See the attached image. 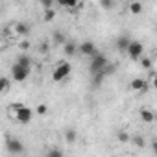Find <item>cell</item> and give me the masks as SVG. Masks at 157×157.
Wrapping results in <instances>:
<instances>
[{
  "label": "cell",
  "instance_id": "obj_15",
  "mask_svg": "<svg viewBox=\"0 0 157 157\" xmlns=\"http://www.w3.org/2000/svg\"><path fill=\"white\" fill-rule=\"evenodd\" d=\"M76 139H78V133H76V129L68 128V129L65 131V140H67L68 144H74V142H76Z\"/></svg>",
  "mask_w": 157,
  "mask_h": 157
},
{
  "label": "cell",
  "instance_id": "obj_7",
  "mask_svg": "<svg viewBox=\"0 0 157 157\" xmlns=\"http://www.w3.org/2000/svg\"><path fill=\"white\" fill-rule=\"evenodd\" d=\"M80 54L91 59V57H94L98 52H96V46H94V43H93V41H85V43H82V44H80Z\"/></svg>",
  "mask_w": 157,
  "mask_h": 157
},
{
  "label": "cell",
  "instance_id": "obj_21",
  "mask_svg": "<svg viewBox=\"0 0 157 157\" xmlns=\"http://www.w3.org/2000/svg\"><path fill=\"white\" fill-rule=\"evenodd\" d=\"M140 65H142V68H146V70H151V59H150V57H144V59H140Z\"/></svg>",
  "mask_w": 157,
  "mask_h": 157
},
{
  "label": "cell",
  "instance_id": "obj_10",
  "mask_svg": "<svg viewBox=\"0 0 157 157\" xmlns=\"http://www.w3.org/2000/svg\"><path fill=\"white\" fill-rule=\"evenodd\" d=\"M63 52H65V56L74 57V56H76V52H80V44H76L74 41H68V43L63 46Z\"/></svg>",
  "mask_w": 157,
  "mask_h": 157
},
{
  "label": "cell",
  "instance_id": "obj_1",
  "mask_svg": "<svg viewBox=\"0 0 157 157\" xmlns=\"http://www.w3.org/2000/svg\"><path fill=\"white\" fill-rule=\"evenodd\" d=\"M107 65H109L107 57H105L104 54H96L94 57H91V63H89V72H91V76H96V74L104 72V68H105Z\"/></svg>",
  "mask_w": 157,
  "mask_h": 157
},
{
  "label": "cell",
  "instance_id": "obj_11",
  "mask_svg": "<svg viewBox=\"0 0 157 157\" xmlns=\"http://www.w3.org/2000/svg\"><path fill=\"white\" fill-rule=\"evenodd\" d=\"M15 33H17V35H30V24H26V22H17V24H15Z\"/></svg>",
  "mask_w": 157,
  "mask_h": 157
},
{
  "label": "cell",
  "instance_id": "obj_6",
  "mask_svg": "<svg viewBox=\"0 0 157 157\" xmlns=\"http://www.w3.org/2000/svg\"><path fill=\"white\" fill-rule=\"evenodd\" d=\"M128 54H129L131 59H140L142 54H144L142 43H140V41H131V44H129V48H128Z\"/></svg>",
  "mask_w": 157,
  "mask_h": 157
},
{
  "label": "cell",
  "instance_id": "obj_17",
  "mask_svg": "<svg viewBox=\"0 0 157 157\" xmlns=\"http://www.w3.org/2000/svg\"><path fill=\"white\" fill-rule=\"evenodd\" d=\"M44 157H65V153H63L61 148H48Z\"/></svg>",
  "mask_w": 157,
  "mask_h": 157
},
{
  "label": "cell",
  "instance_id": "obj_20",
  "mask_svg": "<svg viewBox=\"0 0 157 157\" xmlns=\"http://www.w3.org/2000/svg\"><path fill=\"white\" fill-rule=\"evenodd\" d=\"M43 19H44V22H50V21H54V19H56V11H54V10H44V13H43Z\"/></svg>",
  "mask_w": 157,
  "mask_h": 157
},
{
  "label": "cell",
  "instance_id": "obj_29",
  "mask_svg": "<svg viewBox=\"0 0 157 157\" xmlns=\"http://www.w3.org/2000/svg\"><path fill=\"white\" fill-rule=\"evenodd\" d=\"M151 151L157 155V140H153V142H151Z\"/></svg>",
  "mask_w": 157,
  "mask_h": 157
},
{
  "label": "cell",
  "instance_id": "obj_32",
  "mask_svg": "<svg viewBox=\"0 0 157 157\" xmlns=\"http://www.w3.org/2000/svg\"><path fill=\"white\" fill-rule=\"evenodd\" d=\"M155 122H157V113H155Z\"/></svg>",
  "mask_w": 157,
  "mask_h": 157
},
{
  "label": "cell",
  "instance_id": "obj_4",
  "mask_svg": "<svg viewBox=\"0 0 157 157\" xmlns=\"http://www.w3.org/2000/svg\"><path fill=\"white\" fill-rule=\"evenodd\" d=\"M15 120H17L19 124H30V122L33 120V111L24 105V107H21L19 111H15Z\"/></svg>",
  "mask_w": 157,
  "mask_h": 157
},
{
  "label": "cell",
  "instance_id": "obj_5",
  "mask_svg": "<svg viewBox=\"0 0 157 157\" xmlns=\"http://www.w3.org/2000/svg\"><path fill=\"white\" fill-rule=\"evenodd\" d=\"M28 76H30V68H24V67H21L17 63L11 67V78L15 82H26Z\"/></svg>",
  "mask_w": 157,
  "mask_h": 157
},
{
  "label": "cell",
  "instance_id": "obj_24",
  "mask_svg": "<svg viewBox=\"0 0 157 157\" xmlns=\"http://www.w3.org/2000/svg\"><path fill=\"white\" fill-rule=\"evenodd\" d=\"M8 91H10V80L2 78V93H8Z\"/></svg>",
  "mask_w": 157,
  "mask_h": 157
},
{
  "label": "cell",
  "instance_id": "obj_25",
  "mask_svg": "<svg viewBox=\"0 0 157 157\" xmlns=\"http://www.w3.org/2000/svg\"><path fill=\"white\" fill-rule=\"evenodd\" d=\"M113 72H115V65H111V63H109V65L104 68V74H105V76H111Z\"/></svg>",
  "mask_w": 157,
  "mask_h": 157
},
{
  "label": "cell",
  "instance_id": "obj_2",
  "mask_svg": "<svg viewBox=\"0 0 157 157\" xmlns=\"http://www.w3.org/2000/svg\"><path fill=\"white\" fill-rule=\"evenodd\" d=\"M70 72H72L70 63L61 61V63H57V67H56L54 72H52V80H54V82H63V80H67V78H68Z\"/></svg>",
  "mask_w": 157,
  "mask_h": 157
},
{
  "label": "cell",
  "instance_id": "obj_27",
  "mask_svg": "<svg viewBox=\"0 0 157 157\" xmlns=\"http://www.w3.org/2000/svg\"><path fill=\"white\" fill-rule=\"evenodd\" d=\"M41 6H43L44 10H52V0H43Z\"/></svg>",
  "mask_w": 157,
  "mask_h": 157
},
{
  "label": "cell",
  "instance_id": "obj_8",
  "mask_svg": "<svg viewBox=\"0 0 157 157\" xmlns=\"http://www.w3.org/2000/svg\"><path fill=\"white\" fill-rule=\"evenodd\" d=\"M129 89L139 91V93H144V91H148V82H144L142 78H133V80L129 82Z\"/></svg>",
  "mask_w": 157,
  "mask_h": 157
},
{
  "label": "cell",
  "instance_id": "obj_33",
  "mask_svg": "<svg viewBox=\"0 0 157 157\" xmlns=\"http://www.w3.org/2000/svg\"><path fill=\"white\" fill-rule=\"evenodd\" d=\"M155 32H157V26H155Z\"/></svg>",
  "mask_w": 157,
  "mask_h": 157
},
{
  "label": "cell",
  "instance_id": "obj_22",
  "mask_svg": "<svg viewBox=\"0 0 157 157\" xmlns=\"http://www.w3.org/2000/svg\"><path fill=\"white\" fill-rule=\"evenodd\" d=\"M115 4L111 2V0H102V2H100V8H104V10H111Z\"/></svg>",
  "mask_w": 157,
  "mask_h": 157
},
{
  "label": "cell",
  "instance_id": "obj_28",
  "mask_svg": "<svg viewBox=\"0 0 157 157\" xmlns=\"http://www.w3.org/2000/svg\"><path fill=\"white\" fill-rule=\"evenodd\" d=\"M21 48H22V50H28V48H30V41H22V43H21Z\"/></svg>",
  "mask_w": 157,
  "mask_h": 157
},
{
  "label": "cell",
  "instance_id": "obj_12",
  "mask_svg": "<svg viewBox=\"0 0 157 157\" xmlns=\"http://www.w3.org/2000/svg\"><path fill=\"white\" fill-rule=\"evenodd\" d=\"M52 41H54V44H61V46H65V44L68 43L63 32H54V33H52Z\"/></svg>",
  "mask_w": 157,
  "mask_h": 157
},
{
  "label": "cell",
  "instance_id": "obj_3",
  "mask_svg": "<svg viewBox=\"0 0 157 157\" xmlns=\"http://www.w3.org/2000/svg\"><path fill=\"white\" fill-rule=\"evenodd\" d=\"M6 148H8V151L11 155H21L24 151V144L19 139H15V137H8L6 139Z\"/></svg>",
  "mask_w": 157,
  "mask_h": 157
},
{
  "label": "cell",
  "instance_id": "obj_30",
  "mask_svg": "<svg viewBox=\"0 0 157 157\" xmlns=\"http://www.w3.org/2000/svg\"><path fill=\"white\" fill-rule=\"evenodd\" d=\"M151 85H153V89H157V76L153 78V82H151Z\"/></svg>",
  "mask_w": 157,
  "mask_h": 157
},
{
  "label": "cell",
  "instance_id": "obj_13",
  "mask_svg": "<svg viewBox=\"0 0 157 157\" xmlns=\"http://www.w3.org/2000/svg\"><path fill=\"white\" fill-rule=\"evenodd\" d=\"M17 65H21V67L32 70V59H30V56H28V54H21V56L17 57Z\"/></svg>",
  "mask_w": 157,
  "mask_h": 157
},
{
  "label": "cell",
  "instance_id": "obj_23",
  "mask_svg": "<svg viewBox=\"0 0 157 157\" xmlns=\"http://www.w3.org/2000/svg\"><path fill=\"white\" fill-rule=\"evenodd\" d=\"M46 113H48V107L44 104H39L37 105V115H46Z\"/></svg>",
  "mask_w": 157,
  "mask_h": 157
},
{
  "label": "cell",
  "instance_id": "obj_16",
  "mask_svg": "<svg viewBox=\"0 0 157 157\" xmlns=\"http://www.w3.org/2000/svg\"><path fill=\"white\" fill-rule=\"evenodd\" d=\"M131 142H133L137 148H144V146H146V140H144V137H142V135H139V133L131 135Z\"/></svg>",
  "mask_w": 157,
  "mask_h": 157
},
{
  "label": "cell",
  "instance_id": "obj_31",
  "mask_svg": "<svg viewBox=\"0 0 157 157\" xmlns=\"http://www.w3.org/2000/svg\"><path fill=\"white\" fill-rule=\"evenodd\" d=\"M155 59H157V50H155Z\"/></svg>",
  "mask_w": 157,
  "mask_h": 157
},
{
  "label": "cell",
  "instance_id": "obj_14",
  "mask_svg": "<svg viewBox=\"0 0 157 157\" xmlns=\"http://www.w3.org/2000/svg\"><path fill=\"white\" fill-rule=\"evenodd\" d=\"M140 120L150 124V122H155V113H151L150 109H142L140 111Z\"/></svg>",
  "mask_w": 157,
  "mask_h": 157
},
{
  "label": "cell",
  "instance_id": "obj_18",
  "mask_svg": "<svg viewBox=\"0 0 157 157\" xmlns=\"http://www.w3.org/2000/svg\"><path fill=\"white\" fill-rule=\"evenodd\" d=\"M129 11H131L133 15H140V13H142V4H140V2H131V4H129Z\"/></svg>",
  "mask_w": 157,
  "mask_h": 157
},
{
  "label": "cell",
  "instance_id": "obj_9",
  "mask_svg": "<svg viewBox=\"0 0 157 157\" xmlns=\"http://www.w3.org/2000/svg\"><path fill=\"white\" fill-rule=\"evenodd\" d=\"M129 44H131V39H129L128 35H120V37H117V41H115V46H117L120 52H128Z\"/></svg>",
  "mask_w": 157,
  "mask_h": 157
},
{
  "label": "cell",
  "instance_id": "obj_19",
  "mask_svg": "<svg viewBox=\"0 0 157 157\" xmlns=\"http://www.w3.org/2000/svg\"><path fill=\"white\" fill-rule=\"evenodd\" d=\"M117 139H118L120 142H128V140H131V135H129L128 131H124V129H120V131L117 133Z\"/></svg>",
  "mask_w": 157,
  "mask_h": 157
},
{
  "label": "cell",
  "instance_id": "obj_26",
  "mask_svg": "<svg viewBox=\"0 0 157 157\" xmlns=\"http://www.w3.org/2000/svg\"><path fill=\"white\" fill-rule=\"evenodd\" d=\"M48 48H50V46H48L46 43H41V46H39V52H41V54H48Z\"/></svg>",
  "mask_w": 157,
  "mask_h": 157
}]
</instances>
